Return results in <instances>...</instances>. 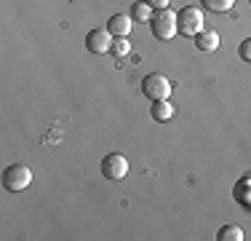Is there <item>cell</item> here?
I'll return each instance as SVG.
<instances>
[{"label":"cell","instance_id":"1","mask_svg":"<svg viewBox=\"0 0 251 241\" xmlns=\"http://www.w3.org/2000/svg\"><path fill=\"white\" fill-rule=\"evenodd\" d=\"M150 30H152V35H155L158 40H171V38L179 32V27H176V14H171L169 8L155 11L152 19H150Z\"/></svg>","mask_w":251,"mask_h":241},{"label":"cell","instance_id":"2","mask_svg":"<svg viewBox=\"0 0 251 241\" xmlns=\"http://www.w3.org/2000/svg\"><path fill=\"white\" fill-rule=\"evenodd\" d=\"M29 182H32V172H29V166H25V164H11L3 172V188L8 193L27 190Z\"/></svg>","mask_w":251,"mask_h":241},{"label":"cell","instance_id":"3","mask_svg":"<svg viewBox=\"0 0 251 241\" xmlns=\"http://www.w3.org/2000/svg\"><path fill=\"white\" fill-rule=\"evenodd\" d=\"M171 81L163 75V72H150V75H145V81H142V94L147 96V99L158 102V99H169L171 94Z\"/></svg>","mask_w":251,"mask_h":241},{"label":"cell","instance_id":"4","mask_svg":"<svg viewBox=\"0 0 251 241\" xmlns=\"http://www.w3.org/2000/svg\"><path fill=\"white\" fill-rule=\"evenodd\" d=\"M176 27L184 38H195L203 30V11L195 8V5H184L176 14Z\"/></svg>","mask_w":251,"mask_h":241},{"label":"cell","instance_id":"5","mask_svg":"<svg viewBox=\"0 0 251 241\" xmlns=\"http://www.w3.org/2000/svg\"><path fill=\"white\" fill-rule=\"evenodd\" d=\"M99 169L107 180H123L126 174H128V161H126L123 153H107L104 158H101Z\"/></svg>","mask_w":251,"mask_h":241},{"label":"cell","instance_id":"6","mask_svg":"<svg viewBox=\"0 0 251 241\" xmlns=\"http://www.w3.org/2000/svg\"><path fill=\"white\" fill-rule=\"evenodd\" d=\"M86 48L91 54H107L112 48V32L107 27H97L86 35Z\"/></svg>","mask_w":251,"mask_h":241},{"label":"cell","instance_id":"7","mask_svg":"<svg viewBox=\"0 0 251 241\" xmlns=\"http://www.w3.org/2000/svg\"><path fill=\"white\" fill-rule=\"evenodd\" d=\"M195 48H198V51H217L219 48V32L217 30H206L203 27L198 35H195Z\"/></svg>","mask_w":251,"mask_h":241},{"label":"cell","instance_id":"8","mask_svg":"<svg viewBox=\"0 0 251 241\" xmlns=\"http://www.w3.org/2000/svg\"><path fill=\"white\" fill-rule=\"evenodd\" d=\"M131 27H134V19L126 16V14H115V16H110V22H107V30L112 32V38H123V35H128Z\"/></svg>","mask_w":251,"mask_h":241},{"label":"cell","instance_id":"9","mask_svg":"<svg viewBox=\"0 0 251 241\" xmlns=\"http://www.w3.org/2000/svg\"><path fill=\"white\" fill-rule=\"evenodd\" d=\"M150 116H152V120H158V123H166V120L174 118V105H171L169 99H158V102H152Z\"/></svg>","mask_w":251,"mask_h":241},{"label":"cell","instance_id":"10","mask_svg":"<svg viewBox=\"0 0 251 241\" xmlns=\"http://www.w3.org/2000/svg\"><path fill=\"white\" fill-rule=\"evenodd\" d=\"M131 19L134 22H150L152 19V8L145 3V0H136V3L131 5Z\"/></svg>","mask_w":251,"mask_h":241},{"label":"cell","instance_id":"11","mask_svg":"<svg viewBox=\"0 0 251 241\" xmlns=\"http://www.w3.org/2000/svg\"><path fill=\"white\" fill-rule=\"evenodd\" d=\"M243 239H246L243 236V228H238V225H225L217 233V241H243Z\"/></svg>","mask_w":251,"mask_h":241},{"label":"cell","instance_id":"12","mask_svg":"<svg viewBox=\"0 0 251 241\" xmlns=\"http://www.w3.org/2000/svg\"><path fill=\"white\" fill-rule=\"evenodd\" d=\"M128 51H131V40H128V35H123V38H112L110 54H115V57L121 59V57H126Z\"/></svg>","mask_w":251,"mask_h":241},{"label":"cell","instance_id":"13","mask_svg":"<svg viewBox=\"0 0 251 241\" xmlns=\"http://www.w3.org/2000/svg\"><path fill=\"white\" fill-rule=\"evenodd\" d=\"M203 5H206L208 11H217V14H225V11H230L232 8V3L235 0H201Z\"/></svg>","mask_w":251,"mask_h":241},{"label":"cell","instance_id":"14","mask_svg":"<svg viewBox=\"0 0 251 241\" xmlns=\"http://www.w3.org/2000/svg\"><path fill=\"white\" fill-rule=\"evenodd\" d=\"M238 54H241L243 62H251V38H246L241 46H238Z\"/></svg>","mask_w":251,"mask_h":241},{"label":"cell","instance_id":"15","mask_svg":"<svg viewBox=\"0 0 251 241\" xmlns=\"http://www.w3.org/2000/svg\"><path fill=\"white\" fill-rule=\"evenodd\" d=\"M150 8H155V11H160V8H169V0H145Z\"/></svg>","mask_w":251,"mask_h":241},{"label":"cell","instance_id":"16","mask_svg":"<svg viewBox=\"0 0 251 241\" xmlns=\"http://www.w3.org/2000/svg\"><path fill=\"white\" fill-rule=\"evenodd\" d=\"M249 3H251V0H249Z\"/></svg>","mask_w":251,"mask_h":241}]
</instances>
